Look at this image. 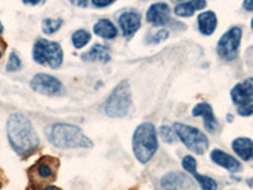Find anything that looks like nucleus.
I'll return each instance as SVG.
<instances>
[{
  "label": "nucleus",
  "instance_id": "f704fd0d",
  "mask_svg": "<svg viewBox=\"0 0 253 190\" xmlns=\"http://www.w3.org/2000/svg\"><path fill=\"white\" fill-rule=\"evenodd\" d=\"M3 31H4V27L3 24H1V22H0V33H3Z\"/></svg>",
  "mask_w": 253,
  "mask_h": 190
},
{
  "label": "nucleus",
  "instance_id": "f257e3e1",
  "mask_svg": "<svg viewBox=\"0 0 253 190\" xmlns=\"http://www.w3.org/2000/svg\"><path fill=\"white\" fill-rule=\"evenodd\" d=\"M8 141L17 155L28 157L40 147V137L28 117L22 113H13L6 121Z\"/></svg>",
  "mask_w": 253,
  "mask_h": 190
},
{
  "label": "nucleus",
  "instance_id": "2f4dec72",
  "mask_svg": "<svg viewBox=\"0 0 253 190\" xmlns=\"http://www.w3.org/2000/svg\"><path fill=\"white\" fill-rule=\"evenodd\" d=\"M75 4L79 6H87V1H76Z\"/></svg>",
  "mask_w": 253,
  "mask_h": 190
},
{
  "label": "nucleus",
  "instance_id": "423d86ee",
  "mask_svg": "<svg viewBox=\"0 0 253 190\" xmlns=\"http://www.w3.org/2000/svg\"><path fill=\"white\" fill-rule=\"evenodd\" d=\"M58 165H60L58 158L52 156H42L35 165H32L28 169L31 184L47 185L55 182L57 178Z\"/></svg>",
  "mask_w": 253,
  "mask_h": 190
},
{
  "label": "nucleus",
  "instance_id": "b1692460",
  "mask_svg": "<svg viewBox=\"0 0 253 190\" xmlns=\"http://www.w3.org/2000/svg\"><path fill=\"white\" fill-rule=\"evenodd\" d=\"M5 69L6 71L9 72H14L22 69V61H20L19 56H18V53L15 51H13L12 53H10V56H9V60L8 62H6Z\"/></svg>",
  "mask_w": 253,
  "mask_h": 190
},
{
  "label": "nucleus",
  "instance_id": "c756f323",
  "mask_svg": "<svg viewBox=\"0 0 253 190\" xmlns=\"http://www.w3.org/2000/svg\"><path fill=\"white\" fill-rule=\"evenodd\" d=\"M243 8L247 12H253V0H246V1H243Z\"/></svg>",
  "mask_w": 253,
  "mask_h": 190
},
{
  "label": "nucleus",
  "instance_id": "f3484780",
  "mask_svg": "<svg viewBox=\"0 0 253 190\" xmlns=\"http://www.w3.org/2000/svg\"><path fill=\"white\" fill-rule=\"evenodd\" d=\"M232 148L243 161L253 160V140L247 137H238L232 143Z\"/></svg>",
  "mask_w": 253,
  "mask_h": 190
},
{
  "label": "nucleus",
  "instance_id": "72a5a7b5",
  "mask_svg": "<svg viewBox=\"0 0 253 190\" xmlns=\"http://www.w3.org/2000/svg\"><path fill=\"white\" fill-rule=\"evenodd\" d=\"M247 184H248V187L253 188V178H250V179H247Z\"/></svg>",
  "mask_w": 253,
  "mask_h": 190
},
{
  "label": "nucleus",
  "instance_id": "6e6552de",
  "mask_svg": "<svg viewBox=\"0 0 253 190\" xmlns=\"http://www.w3.org/2000/svg\"><path fill=\"white\" fill-rule=\"evenodd\" d=\"M242 40V29L239 27H233L228 29L224 35L221 36L216 45L218 55L225 61H233L237 58L241 46Z\"/></svg>",
  "mask_w": 253,
  "mask_h": 190
},
{
  "label": "nucleus",
  "instance_id": "7c9ffc66",
  "mask_svg": "<svg viewBox=\"0 0 253 190\" xmlns=\"http://www.w3.org/2000/svg\"><path fill=\"white\" fill-rule=\"evenodd\" d=\"M5 49H6V42L3 40V38H0V60H1V57L4 56Z\"/></svg>",
  "mask_w": 253,
  "mask_h": 190
},
{
  "label": "nucleus",
  "instance_id": "0eeeda50",
  "mask_svg": "<svg viewBox=\"0 0 253 190\" xmlns=\"http://www.w3.org/2000/svg\"><path fill=\"white\" fill-rule=\"evenodd\" d=\"M173 130H175V133L177 135L180 141L194 153L204 155L209 148V140L205 136V133H203L195 127L177 122V123L173 124Z\"/></svg>",
  "mask_w": 253,
  "mask_h": 190
},
{
  "label": "nucleus",
  "instance_id": "473e14b6",
  "mask_svg": "<svg viewBox=\"0 0 253 190\" xmlns=\"http://www.w3.org/2000/svg\"><path fill=\"white\" fill-rule=\"evenodd\" d=\"M41 1H24V4H31V5H38Z\"/></svg>",
  "mask_w": 253,
  "mask_h": 190
},
{
  "label": "nucleus",
  "instance_id": "393cba45",
  "mask_svg": "<svg viewBox=\"0 0 253 190\" xmlns=\"http://www.w3.org/2000/svg\"><path fill=\"white\" fill-rule=\"evenodd\" d=\"M237 112L242 117H250L253 115V99L245 101V103L239 104L238 108H237Z\"/></svg>",
  "mask_w": 253,
  "mask_h": 190
},
{
  "label": "nucleus",
  "instance_id": "1a4fd4ad",
  "mask_svg": "<svg viewBox=\"0 0 253 190\" xmlns=\"http://www.w3.org/2000/svg\"><path fill=\"white\" fill-rule=\"evenodd\" d=\"M161 188L164 190H196L195 183L187 174L171 171L162 176Z\"/></svg>",
  "mask_w": 253,
  "mask_h": 190
},
{
  "label": "nucleus",
  "instance_id": "39448f33",
  "mask_svg": "<svg viewBox=\"0 0 253 190\" xmlns=\"http://www.w3.org/2000/svg\"><path fill=\"white\" fill-rule=\"evenodd\" d=\"M33 60L43 66L58 69L62 65L63 60L62 48L57 42L40 38L36 41L33 47Z\"/></svg>",
  "mask_w": 253,
  "mask_h": 190
},
{
  "label": "nucleus",
  "instance_id": "c9c22d12",
  "mask_svg": "<svg viewBox=\"0 0 253 190\" xmlns=\"http://www.w3.org/2000/svg\"><path fill=\"white\" fill-rule=\"evenodd\" d=\"M251 27H252V31H253V18H252V22H251Z\"/></svg>",
  "mask_w": 253,
  "mask_h": 190
},
{
  "label": "nucleus",
  "instance_id": "bb28decb",
  "mask_svg": "<svg viewBox=\"0 0 253 190\" xmlns=\"http://www.w3.org/2000/svg\"><path fill=\"white\" fill-rule=\"evenodd\" d=\"M167 38H169V31L162 29V31L156 32L155 35L152 36V38H151V42L152 44H158V42H162V41L167 40Z\"/></svg>",
  "mask_w": 253,
  "mask_h": 190
},
{
  "label": "nucleus",
  "instance_id": "7ed1b4c3",
  "mask_svg": "<svg viewBox=\"0 0 253 190\" xmlns=\"http://www.w3.org/2000/svg\"><path fill=\"white\" fill-rule=\"evenodd\" d=\"M132 143L135 158L141 164L144 165L151 161L158 150L156 127L151 122H143L139 124L134 131Z\"/></svg>",
  "mask_w": 253,
  "mask_h": 190
},
{
  "label": "nucleus",
  "instance_id": "6ab92c4d",
  "mask_svg": "<svg viewBox=\"0 0 253 190\" xmlns=\"http://www.w3.org/2000/svg\"><path fill=\"white\" fill-rule=\"evenodd\" d=\"M95 35H98L99 37L105 38V40H112V38L117 37V28L114 24L110 22L109 19H100L98 20V23L94 26Z\"/></svg>",
  "mask_w": 253,
  "mask_h": 190
},
{
  "label": "nucleus",
  "instance_id": "ddd939ff",
  "mask_svg": "<svg viewBox=\"0 0 253 190\" xmlns=\"http://www.w3.org/2000/svg\"><path fill=\"white\" fill-rule=\"evenodd\" d=\"M147 20L153 26H164L170 20V6L166 3L152 4L147 12Z\"/></svg>",
  "mask_w": 253,
  "mask_h": 190
},
{
  "label": "nucleus",
  "instance_id": "4468645a",
  "mask_svg": "<svg viewBox=\"0 0 253 190\" xmlns=\"http://www.w3.org/2000/svg\"><path fill=\"white\" fill-rule=\"evenodd\" d=\"M253 96V78H247L238 83L233 89L230 90V98L234 104L245 103Z\"/></svg>",
  "mask_w": 253,
  "mask_h": 190
},
{
  "label": "nucleus",
  "instance_id": "a878e982",
  "mask_svg": "<svg viewBox=\"0 0 253 190\" xmlns=\"http://www.w3.org/2000/svg\"><path fill=\"white\" fill-rule=\"evenodd\" d=\"M160 136H161V139L164 140L166 143H173V142H175V132L171 130L170 127L162 126L161 128H160Z\"/></svg>",
  "mask_w": 253,
  "mask_h": 190
},
{
  "label": "nucleus",
  "instance_id": "dca6fc26",
  "mask_svg": "<svg viewBox=\"0 0 253 190\" xmlns=\"http://www.w3.org/2000/svg\"><path fill=\"white\" fill-rule=\"evenodd\" d=\"M119 26L124 36H132L141 28V14L137 12H124L119 17Z\"/></svg>",
  "mask_w": 253,
  "mask_h": 190
},
{
  "label": "nucleus",
  "instance_id": "a211bd4d",
  "mask_svg": "<svg viewBox=\"0 0 253 190\" xmlns=\"http://www.w3.org/2000/svg\"><path fill=\"white\" fill-rule=\"evenodd\" d=\"M218 26V18L215 13L209 10V12H203L198 17V27L199 31L202 32L203 35L210 36L213 35Z\"/></svg>",
  "mask_w": 253,
  "mask_h": 190
},
{
  "label": "nucleus",
  "instance_id": "9d476101",
  "mask_svg": "<svg viewBox=\"0 0 253 190\" xmlns=\"http://www.w3.org/2000/svg\"><path fill=\"white\" fill-rule=\"evenodd\" d=\"M31 88L40 94L55 95L61 92L62 84L55 76L48 74H37L32 78Z\"/></svg>",
  "mask_w": 253,
  "mask_h": 190
},
{
  "label": "nucleus",
  "instance_id": "aec40b11",
  "mask_svg": "<svg viewBox=\"0 0 253 190\" xmlns=\"http://www.w3.org/2000/svg\"><path fill=\"white\" fill-rule=\"evenodd\" d=\"M83 60L98 61V62L107 63L110 60L109 49L103 45H95L87 53L83 55Z\"/></svg>",
  "mask_w": 253,
  "mask_h": 190
},
{
  "label": "nucleus",
  "instance_id": "20e7f679",
  "mask_svg": "<svg viewBox=\"0 0 253 190\" xmlns=\"http://www.w3.org/2000/svg\"><path fill=\"white\" fill-rule=\"evenodd\" d=\"M130 108H132L130 85L126 80H123L108 96L107 101L104 104V112L113 118H122L130 112Z\"/></svg>",
  "mask_w": 253,
  "mask_h": 190
},
{
  "label": "nucleus",
  "instance_id": "f03ea898",
  "mask_svg": "<svg viewBox=\"0 0 253 190\" xmlns=\"http://www.w3.org/2000/svg\"><path fill=\"white\" fill-rule=\"evenodd\" d=\"M47 139L58 148H90L92 141L80 127L70 123H55L47 130Z\"/></svg>",
  "mask_w": 253,
  "mask_h": 190
},
{
  "label": "nucleus",
  "instance_id": "4be33fe9",
  "mask_svg": "<svg viewBox=\"0 0 253 190\" xmlns=\"http://www.w3.org/2000/svg\"><path fill=\"white\" fill-rule=\"evenodd\" d=\"M91 35L85 29H79L72 35V45L75 46V48H83L89 44Z\"/></svg>",
  "mask_w": 253,
  "mask_h": 190
},
{
  "label": "nucleus",
  "instance_id": "5701e85b",
  "mask_svg": "<svg viewBox=\"0 0 253 190\" xmlns=\"http://www.w3.org/2000/svg\"><path fill=\"white\" fill-rule=\"evenodd\" d=\"M62 26V19H52V18H47L42 22V31L46 33V35H53L55 32H57L58 29Z\"/></svg>",
  "mask_w": 253,
  "mask_h": 190
},
{
  "label": "nucleus",
  "instance_id": "c85d7f7f",
  "mask_svg": "<svg viewBox=\"0 0 253 190\" xmlns=\"http://www.w3.org/2000/svg\"><path fill=\"white\" fill-rule=\"evenodd\" d=\"M113 3H114L113 0H94V1H92V4H94L95 6H98V8H105V6L112 5Z\"/></svg>",
  "mask_w": 253,
  "mask_h": 190
},
{
  "label": "nucleus",
  "instance_id": "2eb2a0df",
  "mask_svg": "<svg viewBox=\"0 0 253 190\" xmlns=\"http://www.w3.org/2000/svg\"><path fill=\"white\" fill-rule=\"evenodd\" d=\"M210 158H211V161H213L214 164L224 167L225 170L230 171V173H237V171H239L242 169L241 162H239L236 157L230 156L229 153L224 152V151L218 150V148L211 151Z\"/></svg>",
  "mask_w": 253,
  "mask_h": 190
},
{
  "label": "nucleus",
  "instance_id": "cd10ccee",
  "mask_svg": "<svg viewBox=\"0 0 253 190\" xmlns=\"http://www.w3.org/2000/svg\"><path fill=\"white\" fill-rule=\"evenodd\" d=\"M27 190H62V189L55 187V185H49V184L47 185H32L31 184V187H29Z\"/></svg>",
  "mask_w": 253,
  "mask_h": 190
},
{
  "label": "nucleus",
  "instance_id": "412c9836",
  "mask_svg": "<svg viewBox=\"0 0 253 190\" xmlns=\"http://www.w3.org/2000/svg\"><path fill=\"white\" fill-rule=\"evenodd\" d=\"M207 6L205 1H189V3L178 4L175 8V13L180 17H191L195 13V10H200Z\"/></svg>",
  "mask_w": 253,
  "mask_h": 190
},
{
  "label": "nucleus",
  "instance_id": "f8f14e48",
  "mask_svg": "<svg viewBox=\"0 0 253 190\" xmlns=\"http://www.w3.org/2000/svg\"><path fill=\"white\" fill-rule=\"evenodd\" d=\"M193 115L194 117H203L204 118L205 128H207L209 132L215 133L219 128V123L216 121L215 115H214L213 108L209 103H205V101H202V103L196 104L193 109Z\"/></svg>",
  "mask_w": 253,
  "mask_h": 190
},
{
  "label": "nucleus",
  "instance_id": "9b49d317",
  "mask_svg": "<svg viewBox=\"0 0 253 190\" xmlns=\"http://www.w3.org/2000/svg\"><path fill=\"white\" fill-rule=\"evenodd\" d=\"M181 164L185 170H186L189 174H191V175L196 179V182L199 183V185H200V188H202L203 190L218 189V184H216V182L213 178H209V176H204L198 174V171H196V165L198 164H196V160L193 157V156H190V155L185 156V157L182 158Z\"/></svg>",
  "mask_w": 253,
  "mask_h": 190
}]
</instances>
